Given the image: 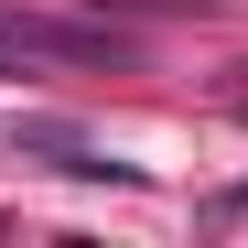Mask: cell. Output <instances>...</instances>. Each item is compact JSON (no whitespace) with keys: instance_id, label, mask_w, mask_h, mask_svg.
I'll list each match as a JSON object with an SVG mask.
<instances>
[{"instance_id":"1","label":"cell","mask_w":248,"mask_h":248,"mask_svg":"<svg viewBox=\"0 0 248 248\" xmlns=\"http://www.w3.org/2000/svg\"><path fill=\"white\" fill-rule=\"evenodd\" d=\"M22 54H65V65H130V44L97 22H44V11H0V76H22Z\"/></svg>"},{"instance_id":"2","label":"cell","mask_w":248,"mask_h":248,"mask_svg":"<svg viewBox=\"0 0 248 248\" xmlns=\"http://www.w3.org/2000/svg\"><path fill=\"white\" fill-rule=\"evenodd\" d=\"M11 151L54 162V173H76V184H140V162H108L87 130H65V119H11Z\"/></svg>"}]
</instances>
